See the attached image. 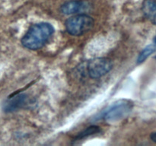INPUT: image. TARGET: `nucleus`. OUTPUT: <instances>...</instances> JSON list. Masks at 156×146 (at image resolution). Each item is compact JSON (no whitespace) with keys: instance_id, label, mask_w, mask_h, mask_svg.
<instances>
[{"instance_id":"obj_7","label":"nucleus","mask_w":156,"mask_h":146,"mask_svg":"<svg viewBox=\"0 0 156 146\" xmlns=\"http://www.w3.org/2000/svg\"><path fill=\"white\" fill-rule=\"evenodd\" d=\"M156 47L155 45L152 44V45H149L140 53L138 56V59H137V63L141 64L143 63V62L146 60L149 57L150 55H152L154 52L155 51Z\"/></svg>"},{"instance_id":"obj_3","label":"nucleus","mask_w":156,"mask_h":146,"mask_svg":"<svg viewBox=\"0 0 156 146\" xmlns=\"http://www.w3.org/2000/svg\"><path fill=\"white\" fill-rule=\"evenodd\" d=\"M112 68V62L108 58H94L87 63V72L91 78H99L105 75Z\"/></svg>"},{"instance_id":"obj_10","label":"nucleus","mask_w":156,"mask_h":146,"mask_svg":"<svg viewBox=\"0 0 156 146\" xmlns=\"http://www.w3.org/2000/svg\"><path fill=\"white\" fill-rule=\"evenodd\" d=\"M150 138L153 142L156 143V132H152L150 135Z\"/></svg>"},{"instance_id":"obj_1","label":"nucleus","mask_w":156,"mask_h":146,"mask_svg":"<svg viewBox=\"0 0 156 146\" xmlns=\"http://www.w3.org/2000/svg\"><path fill=\"white\" fill-rule=\"evenodd\" d=\"M54 33V28L49 23H38L30 27L21 39V43L25 48L31 50L44 47Z\"/></svg>"},{"instance_id":"obj_8","label":"nucleus","mask_w":156,"mask_h":146,"mask_svg":"<svg viewBox=\"0 0 156 146\" xmlns=\"http://www.w3.org/2000/svg\"><path fill=\"white\" fill-rule=\"evenodd\" d=\"M100 132H101V129L98 126H89V127L87 128L86 129H85V130L82 131V132H80V133L78 135V136L76 137V139H81V138H86V137L89 136V135H94V134H97Z\"/></svg>"},{"instance_id":"obj_5","label":"nucleus","mask_w":156,"mask_h":146,"mask_svg":"<svg viewBox=\"0 0 156 146\" xmlns=\"http://www.w3.org/2000/svg\"><path fill=\"white\" fill-rule=\"evenodd\" d=\"M91 9V4L86 0H69L61 6V12L66 15L83 14Z\"/></svg>"},{"instance_id":"obj_2","label":"nucleus","mask_w":156,"mask_h":146,"mask_svg":"<svg viewBox=\"0 0 156 146\" xmlns=\"http://www.w3.org/2000/svg\"><path fill=\"white\" fill-rule=\"evenodd\" d=\"M94 20L91 16L80 14L69 18L65 23L66 31L73 36H82L94 27Z\"/></svg>"},{"instance_id":"obj_9","label":"nucleus","mask_w":156,"mask_h":146,"mask_svg":"<svg viewBox=\"0 0 156 146\" xmlns=\"http://www.w3.org/2000/svg\"><path fill=\"white\" fill-rule=\"evenodd\" d=\"M25 99H26V97H25V95H24V94L18 96V97H17L15 100H13L12 101H11L10 103H9L8 109H10V110H12V109H16L17 107H19L21 105L23 104V103L24 102Z\"/></svg>"},{"instance_id":"obj_6","label":"nucleus","mask_w":156,"mask_h":146,"mask_svg":"<svg viewBox=\"0 0 156 146\" xmlns=\"http://www.w3.org/2000/svg\"><path fill=\"white\" fill-rule=\"evenodd\" d=\"M143 12L146 18L156 25V0H144Z\"/></svg>"},{"instance_id":"obj_4","label":"nucleus","mask_w":156,"mask_h":146,"mask_svg":"<svg viewBox=\"0 0 156 146\" xmlns=\"http://www.w3.org/2000/svg\"><path fill=\"white\" fill-rule=\"evenodd\" d=\"M132 109V104L128 101L122 100L119 103H114L109 109L105 112L104 118L106 121L116 122L126 116Z\"/></svg>"}]
</instances>
